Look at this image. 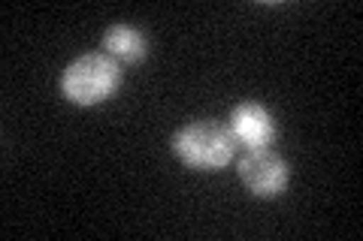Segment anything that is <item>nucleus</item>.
Wrapping results in <instances>:
<instances>
[{
    "mask_svg": "<svg viewBox=\"0 0 363 241\" xmlns=\"http://www.w3.org/2000/svg\"><path fill=\"white\" fill-rule=\"evenodd\" d=\"M121 85V66L109 54H82L61 73V94L73 106H97Z\"/></svg>",
    "mask_w": 363,
    "mask_h": 241,
    "instance_id": "f03ea898",
    "label": "nucleus"
},
{
    "mask_svg": "<svg viewBox=\"0 0 363 241\" xmlns=\"http://www.w3.org/2000/svg\"><path fill=\"white\" fill-rule=\"evenodd\" d=\"M104 49L112 61H124V64H140L145 57V37L130 25H112L104 33Z\"/></svg>",
    "mask_w": 363,
    "mask_h": 241,
    "instance_id": "39448f33",
    "label": "nucleus"
},
{
    "mask_svg": "<svg viewBox=\"0 0 363 241\" xmlns=\"http://www.w3.org/2000/svg\"><path fill=\"white\" fill-rule=\"evenodd\" d=\"M173 154L191 169H224L236 154L230 127L218 121H191L173 136Z\"/></svg>",
    "mask_w": 363,
    "mask_h": 241,
    "instance_id": "f257e3e1",
    "label": "nucleus"
},
{
    "mask_svg": "<svg viewBox=\"0 0 363 241\" xmlns=\"http://www.w3.org/2000/svg\"><path fill=\"white\" fill-rule=\"evenodd\" d=\"M230 133L240 145L255 151V148H267L276 139V121L260 102H240L230 114Z\"/></svg>",
    "mask_w": 363,
    "mask_h": 241,
    "instance_id": "20e7f679",
    "label": "nucleus"
},
{
    "mask_svg": "<svg viewBox=\"0 0 363 241\" xmlns=\"http://www.w3.org/2000/svg\"><path fill=\"white\" fill-rule=\"evenodd\" d=\"M288 163L269 148H255L240 160V178L242 184L260 199H276L288 187Z\"/></svg>",
    "mask_w": 363,
    "mask_h": 241,
    "instance_id": "7ed1b4c3",
    "label": "nucleus"
}]
</instances>
